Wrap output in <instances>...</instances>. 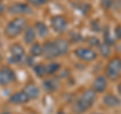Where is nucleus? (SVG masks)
Instances as JSON below:
<instances>
[{
	"label": "nucleus",
	"mask_w": 121,
	"mask_h": 114,
	"mask_svg": "<svg viewBox=\"0 0 121 114\" xmlns=\"http://www.w3.org/2000/svg\"><path fill=\"white\" fill-rule=\"evenodd\" d=\"M96 100V92L93 89H87L82 94L79 99L73 106V111L75 114H83L89 110Z\"/></svg>",
	"instance_id": "obj_1"
},
{
	"label": "nucleus",
	"mask_w": 121,
	"mask_h": 114,
	"mask_svg": "<svg viewBox=\"0 0 121 114\" xmlns=\"http://www.w3.org/2000/svg\"><path fill=\"white\" fill-rule=\"evenodd\" d=\"M106 78L110 81H116L121 75V58L115 57L111 59L105 69Z\"/></svg>",
	"instance_id": "obj_2"
},
{
	"label": "nucleus",
	"mask_w": 121,
	"mask_h": 114,
	"mask_svg": "<svg viewBox=\"0 0 121 114\" xmlns=\"http://www.w3.org/2000/svg\"><path fill=\"white\" fill-rule=\"evenodd\" d=\"M26 26V20L23 17H16L7 24L5 28V33L8 37H15L20 35L22 30Z\"/></svg>",
	"instance_id": "obj_3"
},
{
	"label": "nucleus",
	"mask_w": 121,
	"mask_h": 114,
	"mask_svg": "<svg viewBox=\"0 0 121 114\" xmlns=\"http://www.w3.org/2000/svg\"><path fill=\"white\" fill-rule=\"evenodd\" d=\"M75 55L78 59L84 62H92L97 59V53L88 48H78L75 50Z\"/></svg>",
	"instance_id": "obj_4"
},
{
	"label": "nucleus",
	"mask_w": 121,
	"mask_h": 114,
	"mask_svg": "<svg viewBox=\"0 0 121 114\" xmlns=\"http://www.w3.org/2000/svg\"><path fill=\"white\" fill-rule=\"evenodd\" d=\"M52 27L56 33H63L68 27V20L63 15H56L51 19Z\"/></svg>",
	"instance_id": "obj_5"
},
{
	"label": "nucleus",
	"mask_w": 121,
	"mask_h": 114,
	"mask_svg": "<svg viewBox=\"0 0 121 114\" xmlns=\"http://www.w3.org/2000/svg\"><path fill=\"white\" fill-rule=\"evenodd\" d=\"M43 55L47 60H52V59L58 58L60 56V53L58 51V48H56L54 43L47 41L43 47Z\"/></svg>",
	"instance_id": "obj_6"
},
{
	"label": "nucleus",
	"mask_w": 121,
	"mask_h": 114,
	"mask_svg": "<svg viewBox=\"0 0 121 114\" xmlns=\"http://www.w3.org/2000/svg\"><path fill=\"white\" fill-rule=\"evenodd\" d=\"M15 73L10 68H2L0 69V85L5 86L14 82Z\"/></svg>",
	"instance_id": "obj_7"
},
{
	"label": "nucleus",
	"mask_w": 121,
	"mask_h": 114,
	"mask_svg": "<svg viewBox=\"0 0 121 114\" xmlns=\"http://www.w3.org/2000/svg\"><path fill=\"white\" fill-rule=\"evenodd\" d=\"M107 85H108L107 78L104 77V76H98V77H96L92 84L93 90L96 93H103L107 89Z\"/></svg>",
	"instance_id": "obj_8"
},
{
	"label": "nucleus",
	"mask_w": 121,
	"mask_h": 114,
	"mask_svg": "<svg viewBox=\"0 0 121 114\" xmlns=\"http://www.w3.org/2000/svg\"><path fill=\"white\" fill-rule=\"evenodd\" d=\"M10 53L12 56V61L14 63H19L24 57V48L18 44H14L11 45Z\"/></svg>",
	"instance_id": "obj_9"
},
{
	"label": "nucleus",
	"mask_w": 121,
	"mask_h": 114,
	"mask_svg": "<svg viewBox=\"0 0 121 114\" xmlns=\"http://www.w3.org/2000/svg\"><path fill=\"white\" fill-rule=\"evenodd\" d=\"M9 12L12 14L21 15V14L30 13L31 12V9L25 3H14V4H12L9 7Z\"/></svg>",
	"instance_id": "obj_10"
},
{
	"label": "nucleus",
	"mask_w": 121,
	"mask_h": 114,
	"mask_svg": "<svg viewBox=\"0 0 121 114\" xmlns=\"http://www.w3.org/2000/svg\"><path fill=\"white\" fill-rule=\"evenodd\" d=\"M28 101H29V98L27 95L25 94L24 91L14 93L12 96L9 98V102L10 103H13V104H24V103H27Z\"/></svg>",
	"instance_id": "obj_11"
},
{
	"label": "nucleus",
	"mask_w": 121,
	"mask_h": 114,
	"mask_svg": "<svg viewBox=\"0 0 121 114\" xmlns=\"http://www.w3.org/2000/svg\"><path fill=\"white\" fill-rule=\"evenodd\" d=\"M23 91L28 96L29 99H36V98L39 97V94H40L39 87H37L36 85H35V84H32V83H29V84L26 85L24 87Z\"/></svg>",
	"instance_id": "obj_12"
},
{
	"label": "nucleus",
	"mask_w": 121,
	"mask_h": 114,
	"mask_svg": "<svg viewBox=\"0 0 121 114\" xmlns=\"http://www.w3.org/2000/svg\"><path fill=\"white\" fill-rule=\"evenodd\" d=\"M103 103L107 106V107H118L121 104V100L117 96L112 94H108L103 98Z\"/></svg>",
	"instance_id": "obj_13"
},
{
	"label": "nucleus",
	"mask_w": 121,
	"mask_h": 114,
	"mask_svg": "<svg viewBox=\"0 0 121 114\" xmlns=\"http://www.w3.org/2000/svg\"><path fill=\"white\" fill-rule=\"evenodd\" d=\"M43 86L47 92H54V91L58 90L60 87V82L58 79H48L43 83Z\"/></svg>",
	"instance_id": "obj_14"
},
{
	"label": "nucleus",
	"mask_w": 121,
	"mask_h": 114,
	"mask_svg": "<svg viewBox=\"0 0 121 114\" xmlns=\"http://www.w3.org/2000/svg\"><path fill=\"white\" fill-rule=\"evenodd\" d=\"M54 44L56 45V48H58V51L60 53V56L66 55L68 52H69V44L68 41L64 39H56Z\"/></svg>",
	"instance_id": "obj_15"
},
{
	"label": "nucleus",
	"mask_w": 121,
	"mask_h": 114,
	"mask_svg": "<svg viewBox=\"0 0 121 114\" xmlns=\"http://www.w3.org/2000/svg\"><path fill=\"white\" fill-rule=\"evenodd\" d=\"M35 32H36L39 36L43 37V36H47V35H48V26L43 23V22L37 21L36 23H35Z\"/></svg>",
	"instance_id": "obj_16"
},
{
	"label": "nucleus",
	"mask_w": 121,
	"mask_h": 114,
	"mask_svg": "<svg viewBox=\"0 0 121 114\" xmlns=\"http://www.w3.org/2000/svg\"><path fill=\"white\" fill-rule=\"evenodd\" d=\"M35 30L33 29L32 27H27L24 32V41L25 44H32L35 39Z\"/></svg>",
	"instance_id": "obj_17"
},
{
	"label": "nucleus",
	"mask_w": 121,
	"mask_h": 114,
	"mask_svg": "<svg viewBox=\"0 0 121 114\" xmlns=\"http://www.w3.org/2000/svg\"><path fill=\"white\" fill-rule=\"evenodd\" d=\"M103 39H104V44H108V45H112L114 44V39L111 36L110 33V28L108 26H105L103 29Z\"/></svg>",
	"instance_id": "obj_18"
},
{
	"label": "nucleus",
	"mask_w": 121,
	"mask_h": 114,
	"mask_svg": "<svg viewBox=\"0 0 121 114\" xmlns=\"http://www.w3.org/2000/svg\"><path fill=\"white\" fill-rule=\"evenodd\" d=\"M99 53L100 55L103 57V58H109V56L111 55V48H110V45L106 44H99Z\"/></svg>",
	"instance_id": "obj_19"
},
{
	"label": "nucleus",
	"mask_w": 121,
	"mask_h": 114,
	"mask_svg": "<svg viewBox=\"0 0 121 114\" xmlns=\"http://www.w3.org/2000/svg\"><path fill=\"white\" fill-rule=\"evenodd\" d=\"M60 69V64L59 63H52L47 67V74L54 75Z\"/></svg>",
	"instance_id": "obj_20"
},
{
	"label": "nucleus",
	"mask_w": 121,
	"mask_h": 114,
	"mask_svg": "<svg viewBox=\"0 0 121 114\" xmlns=\"http://www.w3.org/2000/svg\"><path fill=\"white\" fill-rule=\"evenodd\" d=\"M35 72L36 76H39V78H43V76L47 74V67L43 64H37L35 67Z\"/></svg>",
	"instance_id": "obj_21"
},
{
	"label": "nucleus",
	"mask_w": 121,
	"mask_h": 114,
	"mask_svg": "<svg viewBox=\"0 0 121 114\" xmlns=\"http://www.w3.org/2000/svg\"><path fill=\"white\" fill-rule=\"evenodd\" d=\"M30 54L33 57H39L43 55V47L39 44H35L30 48Z\"/></svg>",
	"instance_id": "obj_22"
},
{
	"label": "nucleus",
	"mask_w": 121,
	"mask_h": 114,
	"mask_svg": "<svg viewBox=\"0 0 121 114\" xmlns=\"http://www.w3.org/2000/svg\"><path fill=\"white\" fill-rule=\"evenodd\" d=\"M88 44L91 45V47H93V48H95V47H99V44H100V40L98 37L96 36H90L88 37Z\"/></svg>",
	"instance_id": "obj_23"
},
{
	"label": "nucleus",
	"mask_w": 121,
	"mask_h": 114,
	"mask_svg": "<svg viewBox=\"0 0 121 114\" xmlns=\"http://www.w3.org/2000/svg\"><path fill=\"white\" fill-rule=\"evenodd\" d=\"M100 4L102 6V8H104L105 10H108L113 6V0H100Z\"/></svg>",
	"instance_id": "obj_24"
},
{
	"label": "nucleus",
	"mask_w": 121,
	"mask_h": 114,
	"mask_svg": "<svg viewBox=\"0 0 121 114\" xmlns=\"http://www.w3.org/2000/svg\"><path fill=\"white\" fill-rule=\"evenodd\" d=\"M71 40H73L74 43H79V41H83V36L78 32L73 31L71 33Z\"/></svg>",
	"instance_id": "obj_25"
},
{
	"label": "nucleus",
	"mask_w": 121,
	"mask_h": 114,
	"mask_svg": "<svg viewBox=\"0 0 121 114\" xmlns=\"http://www.w3.org/2000/svg\"><path fill=\"white\" fill-rule=\"evenodd\" d=\"M48 1L50 0H28V2L33 6H41L43 4H47Z\"/></svg>",
	"instance_id": "obj_26"
},
{
	"label": "nucleus",
	"mask_w": 121,
	"mask_h": 114,
	"mask_svg": "<svg viewBox=\"0 0 121 114\" xmlns=\"http://www.w3.org/2000/svg\"><path fill=\"white\" fill-rule=\"evenodd\" d=\"M91 26H92V29L95 30V31H100V29H101V26L98 20H94L91 22Z\"/></svg>",
	"instance_id": "obj_27"
},
{
	"label": "nucleus",
	"mask_w": 121,
	"mask_h": 114,
	"mask_svg": "<svg viewBox=\"0 0 121 114\" xmlns=\"http://www.w3.org/2000/svg\"><path fill=\"white\" fill-rule=\"evenodd\" d=\"M115 36L117 39H121V25H117L115 27Z\"/></svg>",
	"instance_id": "obj_28"
},
{
	"label": "nucleus",
	"mask_w": 121,
	"mask_h": 114,
	"mask_svg": "<svg viewBox=\"0 0 121 114\" xmlns=\"http://www.w3.org/2000/svg\"><path fill=\"white\" fill-rule=\"evenodd\" d=\"M113 7L116 10L121 9V0H113Z\"/></svg>",
	"instance_id": "obj_29"
},
{
	"label": "nucleus",
	"mask_w": 121,
	"mask_h": 114,
	"mask_svg": "<svg viewBox=\"0 0 121 114\" xmlns=\"http://www.w3.org/2000/svg\"><path fill=\"white\" fill-rule=\"evenodd\" d=\"M4 10H5V6L0 3V14H1L2 12H4Z\"/></svg>",
	"instance_id": "obj_30"
},
{
	"label": "nucleus",
	"mask_w": 121,
	"mask_h": 114,
	"mask_svg": "<svg viewBox=\"0 0 121 114\" xmlns=\"http://www.w3.org/2000/svg\"><path fill=\"white\" fill-rule=\"evenodd\" d=\"M118 92H119V94L121 95V82L119 83V85H118Z\"/></svg>",
	"instance_id": "obj_31"
},
{
	"label": "nucleus",
	"mask_w": 121,
	"mask_h": 114,
	"mask_svg": "<svg viewBox=\"0 0 121 114\" xmlns=\"http://www.w3.org/2000/svg\"><path fill=\"white\" fill-rule=\"evenodd\" d=\"M0 114H10V113H8V112H2V113H0Z\"/></svg>",
	"instance_id": "obj_32"
},
{
	"label": "nucleus",
	"mask_w": 121,
	"mask_h": 114,
	"mask_svg": "<svg viewBox=\"0 0 121 114\" xmlns=\"http://www.w3.org/2000/svg\"><path fill=\"white\" fill-rule=\"evenodd\" d=\"M58 114H66V113H64L63 111H60V112H58Z\"/></svg>",
	"instance_id": "obj_33"
},
{
	"label": "nucleus",
	"mask_w": 121,
	"mask_h": 114,
	"mask_svg": "<svg viewBox=\"0 0 121 114\" xmlns=\"http://www.w3.org/2000/svg\"><path fill=\"white\" fill-rule=\"evenodd\" d=\"M92 114H100V113H97V112H96V113H92Z\"/></svg>",
	"instance_id": "obj_34"
},
{
	"label": "nucleus",
	"mask_w": 121,
	"mask_h": 114,
	"mask_svg": "<svg viewBox=\"0 0 121 114\" xmlns=\"http://www.w3.org/2000/svg\"><path fill=\"white\" fill-rule=\"evenodd\" d=\"M0 1H1V0H0Z\"/></svg>",
	"instance_id": "obj_35"
}]
</instances>
